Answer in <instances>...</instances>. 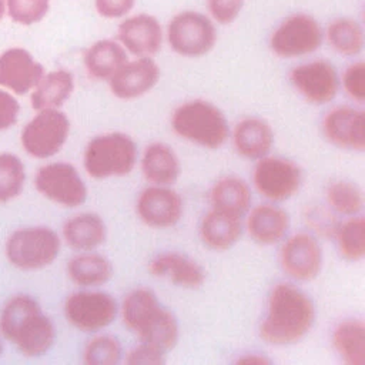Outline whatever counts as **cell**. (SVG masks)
<instances>
[{
	"label": "cell",
	"instance_id": "12",
	"mask_svg": "<svg viewBox=\"0 0 365 365\" xmlns=\"http://www.w3.org/2000/svg\"><path fill=\"white\" fill-rule=\"evenodd\" d=\"M301 170L291 160L262 157L254 168V184L259 194L272 201H284L295 195L301 185Z\"/></svg>",
	"mask_w": 365,
	"mask_h": 365
},
{
	"label": "cell",
	"instance_id": "11",
	"mask_svg": "<svg viewBox=\"0 0 365 365\" xmlns=\"http://www.w3.org/2000/svg\"><path fill=\"white\" fill-rule=\"evenodd\" d=\"M34 185L46 198L64 207H78L87 198V188L74 165L51 163L36 173Z\"/></svg>",
	"mask_w": 365,
	"mask_h": 365
},
{
	"label": "cell",
	"instance_id": "21",
	"mask_svg": "<svg viewBox=\"0 0 365 365\" xmlns=\"http://www.w3.org/2000/svg\"><path fill=\"white\" fill-rule=\"evenodd\" d=\"M232 140L240 155L250 160H259L269 153L274 144V133L267 121L248 117L235 125Z\"/></svg>",
	"mask_w": 365,
	"mask_h": 365
},
{
	"label": "cell",
	"instance_id": "1",
	"mask_svg": "<svg viewBox=\"0 0 365 365\" xmlns=\"http://www.w3.org/2000/svg\"><path fill=\"white\" fill-rule=\"evenodd\" d=\"M315 321L311 298L291 284H278L268 299V312L259 327L261 338L271 345H289L302 339Z\"/></svg>",
	"mask_w": 365,
	"mask_h": 365
},
{
	"label": "cell",
	"instance_id": "7",
	"mask_svg": "<svg viewBox=\"0 0 365 365\" xmlns=\"http://www.w3.org/2000/svg\"><path fill=\"white\" fill-rule=\"evenodd\" d=\"M167 40L177 54L182 57H201L215 46L217 30L205 14L184 10L168 21Z\"/></svg>",
	"mask_w": 365,
	"mask_h": 365
},
{
	"label": "cell",
	"instance_id": "23",
	"mask_svg": "<svg viewBox=\"0 0 365 365\" xmlns=\"http://www.w3.org/2000/svg\"><path fill=\"white\" fill-rule=\"evenodd\" d=\"M288 227V214L282 208L268 204L255 207L247 220L250 235L254 241L264 245H271L282 240Z\"/></svg>",
	"mask_w": 365,
	"mask_h": 365
},
{
	"label": "cell",
	"instance_id": "27",
	"mask_svg": "<svg viewBox=\"0 0 365 365\" xmlns=\"http://www.w3.org/2000/svg\"><path fill=\"white\" fill-rule=\"evenodd\" d=\"M141 170L150 182L168 185L178 178L181 165L171 147L163 143H154L148 145L143 154Z\"/></svg>",
	"mask_w": 365,
	"mask_h": 365
},
{
	"label": "cell",
	"instance_id": "3",
	"mask_svg": "<svg viewBox=\"0 0 365 365\" xmlns=\"http://www.w3.org/2000/svg\"><path fill=\"white\" fill-rule=\"evenodd\" d=\"M121 309L124 324L140 336L141 342L164 352L177 344V319L168 309L161 307L151 289L137 288L131 291L124 298Z\"/></svg>",
	"mask_w": 365,
	"mask_h": 365
},
{
	"label": "cell",
	"instance_id": "19",
	"mask_svg": "<svg viewBox=\"0 0 365 365\" xmlns=\"http://www.w3.org/2000/svg\"><path fill=\"white\" fill-rule=\"evenodd\" d=\"M120 44L137 57H151L163 41L160 21L145 13H140L123 20L117 29Z\"/></svg>",
	"mask_w": 365,
	"mask_h": 365
},
{
	"label": "cell",
	"instance_id": "15",
	"mask_svg": "<svg viewBox=\"0 0 365 365\" xmlns=\"http://www.w3.org/2000/svg\"><path fill=\"white\" fill-rule=\"evenodd\" d=\"M279 261L287 275L298 281H309L321 271L322 251L312 235L299 232L284 244Z\"/></svg>",
	"mask_w": 365,
	"mask_h": 365
},
{
	"label": "cell",
	"instance_id": "39",
	"mask_svg": "<svg viewBox=\"0 0 365 365\" xmlns=\"http://www.w3.org/2000/svg\"><path fill=\"white\" fill-rule=\"evenodd\" d=\"M164 351L150 345V344H145V342H141L138 346H135L134 349H131L125 358V362L127 364H131V365H138V364H143V365H158V364H164L165 362V358H164Z\"/></svg>",
	"mask_w": 365,
	"mask_h": 365
},
{
	"label": "cell",
	"instance_id": "41",
	"mask_svg": "<svg viewBox=\"0 0 365 365\" xmlns=\"http://www.w3.org/2000/svg\"><path fill=\"white\" fill-rule=\"evenodd\" d=\"M94 4L101 17L120 19L134 9L135 0H96Z\"/></svg>",
	"mask_w": 365,
	"mask_h": 365
},
{
	"label": "cell",
	"instance_id": "9",
	"mask_svg": "<svg viewBox=\"0 0 365 365\" xmlns=\"http://www.w3.org/2000/svg\"><path fill=\"white\" fill-rule=\"evenodd\" d=\"M324 33L319 23L307 13H297L279 23L269 37L271 50L284 58H294L317 51Z\"/></svg>",
	"mask_w": 365,
	"mask_h": 365
},
{
	"label": "cell",
	"instance_id": "33",
	"mask_svg": "<svg viewBox=\"0 0 365 365\" xmlns=\"http://www.w3.org/2000/svg\"><path fill=\"white\" fill-rule=\"evenodd\" d=\"M26 181V170L21 160L11 153L0 154V202L19 197Z\"/></svg>",
	"mask_w": 365,
	"mask_h": 365
},
{
	"label": "cell",
	"instance_id": "35",
	"mask_svg": "<svg viewBox=\"0 0 365 365\" xmlns=\"http://www.w3.org/2000/svg\"><path fill=\"white\" fill-rule=\"evenodd\" d=\"M121 358V345L117 338L101 335L91 339L84 349V362L88 365H114Z\"/></svg>",
	"mask_w": 365,
	"mask_h": 365
},
{
	"label": "cell",
	"instance_id": "32",
	"mask_svg": "<svg viewBox=\"0 0 365 365\" xmlns=\"http://www.w3.org/2000/svg\"><path fill=\"white\" fill-rule=\"evenodd\" d=\"M336 242L341 255L348 261H361L365 255V221L355 217L336 230Z\"/></svg>",
	"mask_w": 365,
	"mask_h": 365
},
{
	"label": "cell",
	"instance_id": "2",
	"mask_svg": "<svg viewBox=\"0 0 365 365\" xmlns=\"http://www.w3.org/2000/svg\"><path fill=\"white\" fill-rule=\"evenodd\" d=\"M0 331L26 356L44 355L54 344L56 329L38 302L24 294L11 297L0 312Z\"/></svg>",
	"mask_w": 365,
	"mask_h": 365
},
{
	"label": "cell",
	"instance_id": "8",
	"mask_svg": "<svg viewBox=\"0 0 365 365\" xmlns=\"http://www.w3.org/2000/svg\"><path fill=\"white\" fill-rule=\"evenodd\" d=\"M70 121L58 108L40 110L23 128L21 145L36 158L56 155L67 141Z\"/></svg>",
	"mask_w": 365,
	"mask_h": 365
},
{
	"label": "cell",
	"instance_id": "13",
	"mask_svg": "<svg viewBox=\"0 0 365 365\" xmlns=\"http://www.w3.org/2000/svg\"><path fill=\"white\" fill-rule=\"evenodd\" d=\"M289 80L297 91L312 104L329 103L339 88L336 70L327 60H314L294 67Z\"/></svg>",
	"mask_w": 365,
	"mask_h": 365
},
{
	"label": "cell",
	"instance_id": "18",
	"mask_svg": "<svg viewBox=\"0 0 365 365\" xmlns=\"http://www.w3.org/2000/svg\"><path fill=\"white\" fill-rule=\"evenodd\" d=\"M140 218L150 227L167 228L175 225L182 215L181 197L164 185L145 188L137 201Z\"/></svg>",
	"mask_w": 365,
	"mask_h": 365
},
{
	"label": "cell",
	"instance_id": "4",
	"mask_svg": "<svg viewBox=\"0 0 365 365\" xmlns=\"http://www.w3.org/2000/svg\"><path fill=\"white\" fill-rule=\"evenodd\" d=\"M171 125L180 137L207 148L221 147L230 133L222 111L205 100H191L177 107Z\"/></svg>",
	"mask_w": 365,
	"mask_h": 365
},
{
	"label": "cell",
	"instance_id": "44",
	"mask_svg": "<svg viewBox=\"0 0 365 365\" xmlns=\"http://www.w3.org/2000/svg\"><path fill=\"white\" fill-rule=\"evenodd\" d=\"M1 352H3V345H1V341H0V355H1Z\"/></svg>",
	"mask_w": 365,
	"mask_h": 365
},
{
	"label": "cell",
	"instance_id": "37",
	"mask_svg": "<svg viewBox=\"0 0 365 365\" xmlns=\"http://www.w3.org/2000/svg\"><path fill=\"white\" fill-rule=\"evenodd\" d=\"M342 84H344L346 94L352 100H355L358 103H364V100H365V64H364V61H356L346 67L344 77H342Z\"/></svg>",
	"mask_w": 365,
	"mask_h": 365
},
{
	"label": "cell",
	"instance_id": "31",
	"mask_svg": "<svg viewBox=\"0 0 365 365\" xmlns=\"http://www.w3.org/2000/svg\"><path fill=\"white\" fill-rule=\"evenodd\" d=\"M327 38L331 47L344 56H356L364 47L362 26L349 17H339L327 27Z\"/></svg>",
	"mask_w": 365,
	"mask_h": 365
},
{
	"label": "cell",
	"instance_id": "28",
	"mask_svg": "<svg viewBox=\"0 0 365 365\" xmlns=\"http://www.w3.org/2000/svg\"><path fill=\"white\" fill-rule=\"evenodd\" d=\"M332 344L344 362L349 365H364L365 325L361 319L342 321L334 329Z\"/></svg>",
	"mask_w": 365,
	"mask_h": 365
},
{
	"label": "cell",
	"instance_id": "17",
	"mask_svg": "<svg viewBox=\"0 0 365 365\" xmlns=\"http://www.w3.org/2000/svg\"><path fill=\"white\" fill-rule=\"evenodd\" d=\"M325 137L336 147L364 151L365 148V115L362 110L342 106L332 108L324 118Z\"/></svg>",
	"mask_w": 365,
	"mask_h": 365
},
{
	"label": "cell",
	"instance_id": "36",
	"mask_svg": "<svg viewBox=\"0 0 365 365\" xmlns=\"http://www.w3.org/2000/svg\"><path fill=\"white\" fill-rule=\"evenodd\" d=\"M50 10V0H6V13L17 24L31 26L41 21Z\"/></svg>",
	"mask_w": 365,
	"mask_h": 365
},
{
	"label": "cell",
	"instance_id": "30",
	"mask_svg": "<svg viewBox=\"0 0 365 365\" xmlns=\"http://www.w3.org/2000/svg\"><path fill=\"white\" fill-rule=\"evenodd\" d=\"M67 274L73 282L81 287L101 285L113 275L111 262L100 254H80L70 259Z\"/></svg>",
	"mask_w": 365,
	"mask_h": 365
},
{
	"label": "cell",
	"instance_id": "22",
	"mask_svg": "<svg viewBox=\"0 0 365 365\" xmlns=\"http://www.w3.org/2000/svg\"><path fill=\"white\" fill-rule=\"evenodd\" d=\"M200 235L207 247L217 251L228 250L241 235V220L238 215L212 208L201 221Z\"/></svg>",
	"mask_w": 365,
	"mask_h": 365
},
{
	"label": "cell",
	"instance_id": "40",
	"mask_svg": "<svg viewBox=\"0 0 365 365\" xmlns=\"http://www.w3.org/2000/svg\"><path fill=\"white\" fill-rule=\"evenodd\" d=\"M20 106L14 96L4 88H0V131L9 130L16 124L19 117Z\"/></svg>",
	"mask_w": 365,
	"mask_h": 365
},
{
	"label": "cell",
	"instance_id": "24",
	"mask_svg": "<svg viewBox=\"0 0 365 365\" xmlns=\"http://www.w3.org/2000/svg\"><path fill=\"white\" fill-rule=\"evenodd\" d=\"M74 90L73 74L67 70L58 68L43 74L31 93V106L34 110L58 108L71 96Z\"/></svg>",
	"mask_w": 365,
	"mask_h": 365
},
{
	"label": "cell",
	"instance_id": "43",
	"mask_svg": "<svg viewBox=\"0 0 365 365\" xmlns=\"http://www.w3.org/2000/svg\"><path fill=\"white\" fill-rule=\"evenodd\" d=\"M6 14V0H0V20L4 17Z\"/></svg>",
	"mask_w": 365,
	"mask_h": 365
},
{
	"label": "cell",
	"instance_id": "10",
	"mask_svg": "<svg viewBox=\"0 0 365 365\" xmlns=\"http://www.w3.org/2000/svg\"><path fill=\"white\" fill-rule=\"evenodd\" d=\"M67 321L80 331L94 332L110 325L117 315L115 299L100 291H78L64 302Z\"/></svg>",
	"mask_w": 365,
	"mask_h": 365
},
{
	"label": "cell",
	"instance_id": "38",
	"mask_svg": "<svg viewBox=\"0 0 365 365\" xmlns=\"http://www.w3.org/2000/svg\"><path fill=\"white\" fill-rule=\"evenodd\" d=\"M245 0H207L211 17L220 24H231L241 13Z\"/></svg>",
	"mask_w": 365,
	"mask_h": 365
},
{
	"label": "cell",
	"instance_id": "20",
	"mask_svg": "<svg viewBox=\"0 0 365 365\" xmlns=\"http://www.w3.org/2000/svg\"><path fill=\"white\" fill-rule=\"evenodd\" d=\"M148 269L154 277L168 279L184 288H198L205 279L202 268L187 255L178 252L157 255L151 259Z\"/></svg>",
	"mask_w": 365,
	"mask_h": 365
},
{
	"label": "cell",
	"instance_id": "16",
	"mask_svg": "<svg viewBox=\"0 0 365 365\" xmlns=\"http://www.w3.org/2000/svg\"><path fill=\"white\" fill-rule=\"evenodd\" d=\"M160 80V67L151 57H138L124 63L110 78L111 93L123 100H131L148 93Z\"/></svg>",
	"mask_w": 365,
	"mask_h": 365
},
{
	"label": "cell",
	"instance_id": "25",
	"mask_svg": "<svg viewBox=\"0 0 365 365\" xmlns=\"http://www.w3.org/2000/svg\"><path fill=\"white\" fill-rule=\"evenodd\" d=\"M127 61L125 48L107 38L93 43L84 53L86 70L96 80H108Z\"/></svg>",
	"mask_w": 365,
	"mask_h": 365
},
{
	"label": "cell",
	"instance_id": "34",
	"mask_svg": "<svg viewBox=\"0 0 365 365\" xmlns=\"http://www.w3.org/2000/svg\"><path fill=\"white\" fill-rule=\"evenodd\" d=\"M328 204L342 215H356L364 207L362 191L349 181H336L327 191Z\"/></svg>",
	"mask_w": 365,
	"mask_h": 365
},
{
	"label": "cell",
	"instance_id": "42",
	"mask_svg": "<svg viewBox=\"0 0 365 365\" xmlns=\"http://www.w3.org/2000/svg\"><path fill=\"white\" fill-rule=\"evenodd\" d=\"M238 362H241V364H269V359H267L264 356H259L257 354H252V355L240 358Z\"/></svg>",
	"mask_w": 365,
	"mask_h": 365
},
{
	"label": "cell",
	"instance_id": "29",
	"mask_svg": "<svg viewBox=\"0 0 365 365\" xmlns=\"http://www.w3.org/2000/svg\"><path fill=\"white\" fill-rule=\"evenodd\" d=\"M212 208L241 217L251 204L248 185L237 177H225L214 184L210 192Z\"/></svg>",
	"mask_w": 365,
	"mask_h": 365
},
{
	"label": "cell",
	"instance_id": "26",
	"mask_svg": "<svg viewBox=\"0 0 365 365\" xmlns=\"http://www.w3.org/2000/svg\"><path fill=\"white\" fill-rule=\"evenodd\" d=\"M106 224L93 212H83L71 217L63 225L66 242L77 251H90L97 248L106 240Z\"/></svg>",
	"mask_w": 365,
	"mask_h": 365
},
{
	"label": "cell",
	"instance_id": "14",
	"mask_svg": "<svg viewBox=\"0 0 365 365\" xmlns=\"http://www.w3.org/2000/svg\"><path fill=\"white\" fill-rule=\"evenodd\" d=\"M44 74V67L23 47H10L0 54V86L14 94L31 91Z\"/></svg>",
	"mask_w": 365,
	"mask_h": 365
},
{
	"label": "cell",
	"instance_id": "5",
	"mask_svg": "<svg viewBox=\"0 0 365 365\" xmlns=\"http://www.w3.org/2000/svg\"><path fill=\"white\" fill-rule=\"evenodd\" d=\"M135 160V143L123 133L97 135L84 150V168L93 178L125 175L134 168Z\"/></svg>",
	"mask_w": 365,
	"mask_h": 365
},
{
	"label": "cell",
	"instance_id": "6",
	"mask_svg": "<svg viewBox=\"0 0 365 365\" xmlns=\"http://www.w3.org/2000/svg\"><path fill=\"white\" fill-rule=\"evenodd\" d=\"M60 252V238L48 227L16 230L6 242V257L20 269H40L50 265Z\"/></svg>",
	"mask_w": 365,
	"mask_h": 365
}]
</instances>
